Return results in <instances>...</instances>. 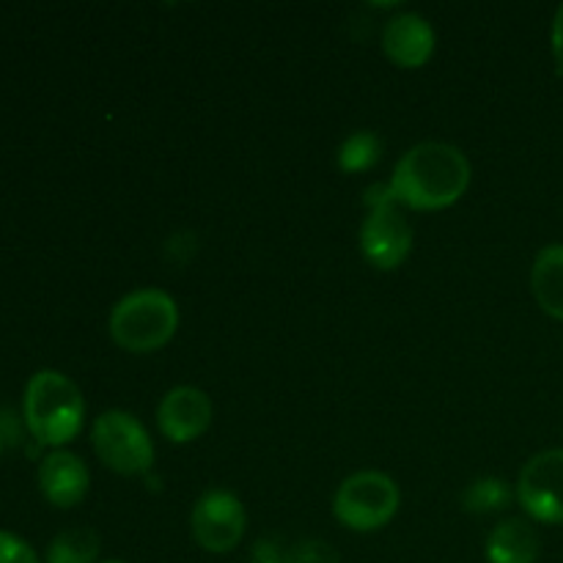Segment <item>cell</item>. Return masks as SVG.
Returning <instances> with one entry per match:
<instances>
[{
	"label": "cell",
	"instance_id": "8fae6325",
	"mask_svg": "<svg viewBox=\"0 0 563 563\" xmlns=\"http://www.w3.org/2000/svg\"><path fill=\"white\" fill-rule=\"evenodd\" d=\"M434 44H438V38H434L432 25L416 11L394 16L383 31L385 55L399 69H421V66H427L434 55Z\"/></svg>",
	"mask_w": 563,
	"mask_h": 563
},
{
	"label": "cell",
	"instance_id": "9a60e30c",
	"mask_svg": "<svg viewBox=\"0 0 563 563\" xmlns=\"http://www.w3.org/2000/svg\"><path fill=\"white\" fill-rule=\"evenodd\" d=\"M511 500H515V493H511L504 478L484 476L476 478L462 493V509L471 511V515H495V511L509 509Z\"/></svg>",
	"mask_w": 563,
	"mask_h": 563
},
{
	"label": "cell",
	"instance_id": "9c48e42d",
	"mask_svg": "<svg viewBox=\"0 0 563 563\" xmlns=\"http://www.w3.org/2000/svg\"><path fill=\"white\" fill-rule=\"evenodd\" d=\"M212 399L196 385H179L163 396L157 407V427L168 443L187 445L212 427Z\"/></svg>",
	"mask_w": 563,
	"mask_h": 563
},
{
	"label": "cell",
	"instance_id": "7c38bea8",
	"mask_svg": "<svg viewBox=\"0 0 563 563\" xmlns=\"http://www.w3.org/2000/svg\"><path fill=\"white\" fill-rule=\"evenodd\" d=\"M484 553H487V563H537L542 553V539L531 520L509 517L493 528Z\"/></svg>",
	"mask_w": 563,
	"mask_h": 563
},
{
	"label": "cell",
	"instance_id": "e0dca14e",
	"mask_svg": "<svg viewBox=\"0 0 563 563\" xmlns=\"http://www.w3.org/2000/svg\"><path fill=\"white\" fill-rule=\"evenodd\" d=\"M284 563H341V561H339V553H335L328 542L306 539V542L295 544V548L284 555Z\"/></svg>",
	"mask_w": 563,
	"mask_h": 563
},
{
	"label": "cell",
	"instance_id": "52a82bcc",
	"mask_svg": "<svg viewBox=\"0 0 563 563\" xmlns=\"http://www.w3.org/2000/svg\"><path fill=\"white\" fill-rule=\"evenodd\" d=\"M245 506L229 489H209L196 500L190 511L192 542L207 553H231L245 537Z\"/></svg>",
	"mask_w": 563,
	"mask_h": 563
},
{
	"label": "cell",
	"instance_id": "5b68a950",
	"mask_svg": "<svg viewBox=\"0 0 563 563\" xmlns=\"http://www.w3.org/2000/svg\"><path fill=\"white\" fill-rule=\"evenodd\" d=\"M401 504L399 484L379 471H361L344 478L333 498V515L344 528L372 533L388 526Z\"/></svg>",
	"mask_w": 563,
	"mask_h": 563
},
{
	"label": "cell",
	"instance_id": "ba28073f",
	"mask_svg": "<svg viewBox=\"0 0 563 563\" xmlns=\"http://www.w3.org/2000/svg\"><path fill=\"white\" fill-rule=\"evenodd\" d=\"M515 498L533 522L563 526V449H548L526 462Z\"/></svg>",
	"mask_w": 563,
	"mask_h": 563
},
{
	"label": "cell",
	"instance_id": "6da1fadb",
	"mask_svg": "<svg viewBox=\"0 0 563 563\" xmlns=\"http://www.w3.org/2000/svg\"><path fill=\"white\" fill-rule=\"evenodd\" d=\"M471 187V163L451 143L427 141L407 148L396 163L388 190L401 209L440 212L460 201Z\"/></svg>",
	"mask_w": 563,
	"mask_h": 563
},
{
	"label": "cell",
	"instance_id": "ffe728a7",
	"mask_svg": "<svg viewBox=\"0 0 563 563\" xmlns=\"http://www.w3.org/2000/svg\"><path fill=\"white\" fill-rule=\"evenodd\" d=\"M256 559H258V563H284V555L275 553V550L269 548V544H258Z\"/></svg>",
	"mask_w": 563,
	"mask_h": 563
},
{
	"label": "cell",
	"instance_id": "7a4b0ae2",
	"mask_svg": "<svg viewBox=\"0 0 563 563\" xmlns=\"http://www.w3.org/2000/svg\"><path fill=\"white\" fill-rule=\"evenodd\" d=\"M22 418L38 445L58 451L80 434L86 421V399L66 374L42 368L27 379Z\"/></svg>",
	"mask_w": 563,
	"mask_h": 563
},
{
	"label": "cell",
	"instance_id": "277c9868",
	"mask_svg": "<svg viewBox=\"0 0 563 563\" xmlns=\"http://www.w3.org/2000/svg\"><path fill=\"white\" fill-rule=\"evenodd\" d=\"M366 218L361 225V251L372 267L396 269L412 251V225L405 209L394 201L388 185L366 190Z\"/></svg>",
	"mask_w": 563,
	"mask_h": 563
},
{
	"label": "cell",
	"instance_id": "7402d4cb",
	"mask_svg": "<svg viewBox=\"0 0 563 563\" xmlns=\"http://www.w3.org/2000/svg\"><path fill=\"white\" fill-rule=\"evenodd\" d=\"M102 563H126V561H102Z\"/></svg>",
	"mask_w": 563,
	"mask_h": 563
},
{
	"label": "cell",
	"instance_id": "5bb4252c",
	"mask_svg": "<svg viewBox=\"0 0 563 563\" xmlns=\"http://www.w3.org/2000/svg\"><path fill=\"white\" fill-rule=\"evenodd\" d=\"M99 533L93 528H66L47 544L44 561L47 563H97L99 559Z\"/></svg>",
	"mask_w": 563,
	"mask_h": 563
},
{
	"label": "cell",
	"instance_id": "3957f363",
	"mask_svg": "<svg viewBox=\"0 0 563 563\" xmlns=\"http://www.w3.org/2000/svg\"><path fill=\"white\" fill-rule=\"evenodd\" d=\"M108 330L121 350L135 355L157 352L179 330V306L163 289L130 291L110 311Z\"/></svg>",
	"mask_w": 563,
	"mask_h": 563
},
{
	"label": "cell",
	"instance_id": "44dd1931",
	"mask_svg": "<svg viewBox=\"0 0 563 563\" xmlns=\"http://www.w3.org/2000/svg\"><path fill=\"white\" fill-rule=\"evenodd\" d=\"M3 445H5V438H3V432H0V454H3Z\"/></svg>",
	"mask_w": 563,
	"mask_h": 563
},
{
	"label": "cell",
	"instance_id": "ac0fdd59",
	"mask_svg": "<svg viewBox=\"0 0 563 563\" xmlns=\"http://www.w3.org/2000/svg\"><path fill=\"white\" fill-rule=\"evenodd\" d=\"M0 563H42L25 539L0 531Z\"/></svg>",
	"mask_w": 563,
	"mask_h": 563
},
{
	"label": "cell",
	"instance_id": "2e32d148",
	"mask_svg": "<svg viewBox=\"0 0 563 563\" xmlns=\"http://www.w3.org/2000/svg\"><path fill=\"white\" fill-rule=\"evenodd\" d=\"M383 157V141L377 132L357 130L341 143L339 148V168L344 174H366Z\"/></svg>",
	"mask_w": 563,
	"mask_h": 563
},
{
	"label": "cell",
	"instance_id": "30bf717a",
	"mask_svg": "<svg viewBox=\"0 0 563 563\" xmlns=\"http://www.w3.org/2000/svg\"><path fill=\"white\" fill-rule=\"evenodd\" d=\"M88 487H91V473L86 462L71 451H49L38 465V489L55 509L77 506L88 495Z\"/></svg>",
	"mask_w": 563,
	"mask_h": 563
},
{
	"label": "cell",
	"instance_id": "4fadbf2b",
	"mask_svg": "<svg viewBox=\"0 0 563 563\" xmlns=\"http://www.w3.org/2000/svg\"><path fill=\"white\" fill-rule=\"evenodd\" d=\"M531 289L539 308L563 322V245H548L537 253L531 267Z\"/></svg>",
	"mask_w": 563,
	"mask_h": 563
},
{
	"label": "cell",
	"instance_id": "8992f818",
	"mask_svg": "<svg viewBox=\"0 0 563 563\" xmlns=\"http://www.w3.org/2000/svg\"><path fill=\"white\" fill-rule=\"evenodd\" d=\"M93 454L119 476H143L154 465V443L132 412L108 410L91 427Z\"/></svg>",
	"mask_w": 563,
	"mask_h": 563
},
{
	"label": "cell",
	"instance_id": "d6986e66",
	"mask_svg": "<svg viewBox=\"0 0 563 563\" xmlns=\"http://www.w3.org/2000/svg\"><path fill=\"white\" fill-rule=\"evenodd\" d=\"M550 44H553V58H555V69L563 75V3L559 5L553 16V31H550Z\"/></svg>",
	"mask_w": 563,
	"mask_h": 563
}]
</instances>
